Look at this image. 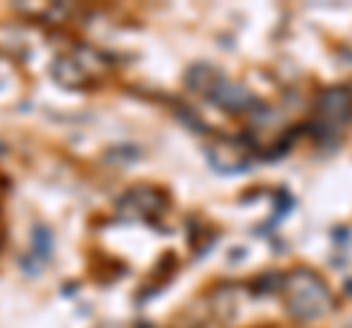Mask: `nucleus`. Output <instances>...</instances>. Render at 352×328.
<instances>
[{
    "mask_svg": "<svg viewBox=\"0 0 352 328\" xmlns=\"http://www.w3.org/2000/svg\"><path fill=\"white\" fill-rule=\"evenodd\" d=\"M329 308V290L326 284L311 276V272H296V276L291 279V311L296 316H302V320H308V316H317L320 311Z\"/></svg>",
    "mask_w": 352,
    "mask_h": 328,
    "instance_id": "obj_1",
    "label": "nucleus"
}]
</instances>
